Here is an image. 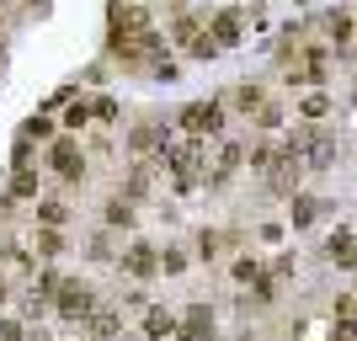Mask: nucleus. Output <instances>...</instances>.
Masks as SVG:
<instances>
[{
	"label": "nucleus",
	"instance_id": "nucleus-11",
	"mask_svg": "<svg viewBox=\"0 0 357 341\" xmlns=\"http://www.w3.org/2000/svg\"><path fill=\"white\" fill-rule=\"evenodd\" d=\"M0 304H6V282H0Z\"/></svg>",
	"mask_w": 357,
	"mask_h": 341
},
{
	"label": "nucleus",
	"instance_id": "nucleus-3",
	"mask_svg": "<svg viewBox=\"0 0 357 341\" xmlns=\"http://www.w3.org/2000/svg\"><path fill=\"white\" fill-rule=\"evenodd\" d=\"M38 219H43V224H64V219H70V208H64V203H43Z\"/></svg>",
	"mask_w": 357,
	"mask_h": 341
},
{
	"label": "nucleus",
	"instance_id": "nucleus-9",
	"mask_svg": "<svg viewBox=\"0 0 357 341\" xmlns=\"http://www.w3.org/2000/svg\"><path fill=\"white\" fill-rule=\"evenodd\" d=\"M294 219H298V224H309V219H315V203L298 198V203H294Z\"/></svg>",
	"mask_w": 357,
	"mask_h": 341
},
{
	"label": "nucleus",
	"instance_id": "nucleus-5",
	"mask_svg": "<svg viewBox=\"0 0 357 341\" xmlns=\"http://www.w3.org/2000/svg\"><path fill=\"white\" fill-rule=\"evenodd\" d=\"M235 32H240L235 17H218V21H214V38H218V43H235Z\"/></svg>",
	"mask_w": 357,
	"mask_h": 341
},
{
	"label": "nucleus",
	"instance_id": "nucleus-10",
	"mask_svg": "<svg viewBox=\"0 0 357 341\" xmlns=\"http://www.w3.org/2000/svg\"><path fill=\"white\" fill-rule=\"evenodd\" d=\"M347 32H352V21H347V17H331V38L341 43V38H347Z\"/></svg>",
	"mask_w": 357,
	"mask_h": 341
},
{
	"label": "nucleus",
	"instance_id": "nucleus-1",
	"mask_svg": "<svg viewBox=\"0 0 357 341\" xmlns=\"http://www.w3.org/2000/svg\"><path fill=\"white\" fill-rule=\"evenodd\" d=\"M54 171H59L64 181H80V155H75V144H54Z\"/></svg>",
	"mask_w": 357,
	"mask_h": 341
},
{
	"label": "nucleus",
	"instance_id": "nucleus-8",
	"mask_svg": "<svg viewBox=\"0 0 357 341\" xmlns=\"http://www.w3.org/2000/svg\"><path fill=\"white\" fill-rule=\"evenodd\" d=\"M107 224H134V214H128V203H107Z\"/></svg>",
	"mask_w": 357,
	"mask_h": 341
},
{
	"label": "nucleus",
	"instance_id": "nucleus-7",
	"mask_svg": "<svg viewBox=\"0 0 357 341\" xmlns=\"http://www.w3.org/2000/svg\"><path fill=\"white\" fill-rule=\"evenodd\" d=\"M48 134H54L48 118H27V139H48Z\"/></svg>",
	"mask_w": 357,
	"mask_h": 341
},
{
	"label": "nucleus",
	"instance_id": "nucleus-4",
	"mask_svg": "<svg viewBox=\"0 0 357 341\" xmlns=\"http://www.w3.org/2000/svg\"><path fill=\"white\" fill-rule=\"evenodd\" d=\"M144 331H150V336H165V331H171V315H165V309H150Z\"/></svg>",
	"mask_w": 357,
	"mask_h": 341
},
{
	"label": "nucleus",
	"instance_id": "nucleus-2",
	"mask_svg": "<svg viewBox=\"0 0 357 341\" xmlns=\"http://www.w3.org/2000/svg\"><path fill=\"white\" fill-rule=\"evenodd\" d=\"M331 256H336L341 267H357V240L352 235H336V240H331Z\"/></svg>",
	"mask_w": 357,
	"mask_h": 341
},
{
	"label": "nucleus",
	"instance_id": "nucleus-6",
	"mask_svg": "<svg viewBox=\"0 0 357 341\" xmlns=\"http://www.w3.org/2000/svg\"><path fill=\"white\" fill-rule=\"evenodd\" d=\"M150 256H155V251H144V245H139V251L128 256V267H134V272H139V278H144V272H155V261H150Z\"/></svg>",
	"mask_w": 357,
	"mask_h": 341
}]
</instances>
